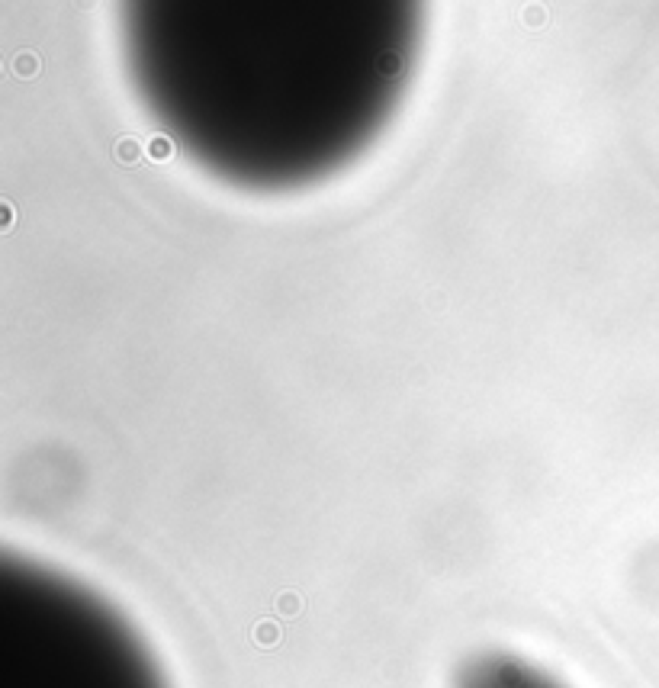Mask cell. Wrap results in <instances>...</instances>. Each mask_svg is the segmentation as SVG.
I'll return each instance as SVG.
<instances>
[{"instance_id": "1", "label": "cell", "mask_w": 659, "mask_h": 688, "mask_svg": "<svg viewBox=\"0 0 659 688\" xmlns=\"http://www.w3.org/2000/svg\"><path fill=\"white\" fill-rule=\"evenodd\" d=\"M454 688H563L550 673L515 653L485 650L457 669Z\"/></svg>"}]
</instances>
